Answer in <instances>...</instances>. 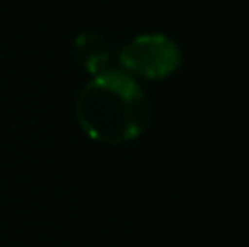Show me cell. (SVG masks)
<instances>
[{
    "label": "cell",
    "mask_w": 249,
    "mask_h": 247,
    "mask_svg": "<svg viewBox=\"0 0 249 247\" xmlns=\"http://www.w3.org/2000/svg\"><path fill=\"white\" fill-rule=\"evenodd\" d=\"M181 64L179 46L162 33L138 35L121 53V66L144 79H164Z\"/></svg>",
    "instance_id": "7a4b0ae2"
},
{
    "label": "cell",
    "mask_w": 249,
    "mask_h": 247,
    "mask_svg": "<svg viewBox=\"0 0 249 247\" xmlns=\"http://www.w3.org/2000/svg\"><path fill=\"white\" fill-rule=\"evenodd\" d=\"M77 121L96 142H129L149 125V99L129 74L99 72L79 94Z\"/></svg>",
    "instance_id": "6da1fadb"
},
{
    "label": "cell",
    "mask_w": 249,
    "mask_h": 247,
    "mask_svg": "<svg viewBox=\"0 0 249 247\" xmlns=\"http://www.w3.org/2000/svg\"><path fill=\"white\" fill-rule=\"evenodd\" d=\"M74 55L92 74H99L109 61V51L96 33H81L74 39Z\"/></svg>",
    "instance_id": "3957f363"
}]
</instances>
